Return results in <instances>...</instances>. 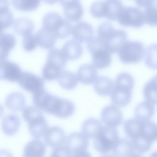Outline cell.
<instances>
[{"label": "cell", "instance_id": "6da1fadb", "mask_svg": "<svg viewBox=\"0 0 157 157\" xmlns=\"http://www.w3.org/2000/svg\"><path fill=\"white\" fill-rule=\"evenodd\" d=\"M42 23L43 28L53 33L57 38H65L71 33L73 26L70 22L57 13L46 14L43 18Z\"/></svg>", "mask_w": 157, "mask_h": 157}, {"label": "cell", "instance_id": "7a4b0ae2", "mask_svg": "<svg viewBox=\"0 0 157 157\" xmlns=\"http://www.w3.org/2000/svg\"><path fill=\"white\" fill-rule=\"evenodd\" d=\"M119 138V132L116 128L103 126L94 139V147L99 153L107 154L111 151L113 146Z\"/></svg>", "mask_w": 157, "mask_h": 157}, {"label": "cell", "instance_id": "3957f363", "mask_svg": "<svg viewBox=\"0 0 157 157\" xmlns=\"http://www.w3.org/2000/svg\"><path fill=\"white\" fill-rule=\"evenodd\" d=\"M143 44L138 41H126L119 52L121 61L125 64L135 63L142 60L145 55Z\"/></svg>", "mask_w": 157, "mask_h": 157}, {"label": "cell", "instance_id": "277c9868", "mask_svg": "<svg viewBox=\"0 0 157 157\" xmlns=\"http://www.w3.org/2000/svg\"><path fill=\"white\" fill-rule=\"evenodd\" d=\"M66 140L65 145L70 151L71 156H90V153L86 150L89 145V140L82 133H71Z\"/></svg>", "mask_w": 157, "mask_h": 157}, {"label": "cell", "instance_id": "5b68a950", "mask_svg": "<svg viewBox=\"0 0 157 157\" xmlns=\"http://www.w3.org/2000/svg\"><path fill=\"white\" fill-rule=\"evenodd\" d=\"M117 20L123 26L140 28L145 23L144 12L140 9L133 7L123 6Z\"/></svg>", "mask_w": 157, "mask_h": 157}, {"label": "cell", "instance_id": "8992f818", "mask_svg": "<svg viewBox=\"0 0 157 157\" xmlns=\"http://www.w3.org/2000/svg\"><path fill=\"white\" fill-rule=\"evenodd\" d=\"M133 88L127 83L115 81L110 94L112 103L120 107L126 106L131 101Z\"/></svg>", "mask_w": 157, "mask_h": 157}, {"label": "cell", "instance_id": "52a82bcc", "mask_svg": "<svg viewBox=\"0 0 157 157\" xmlns=\"http://www.w3.org/2000/svg\"><path fill=\"white\" fill-rule=\"evenodd\" d=\"M127 39V35L124 31L115 29L100 40L107 51L111 54H115L119 52Z\"/></svg>", "mask_w": 157, "mask_h": 157}, {"label": "cell", "instance_id": "ba28073f", "mask_svg": "<svg viewBox=\"0 0 157 157\" xmlns=\"http://www.w3.org/2000/svg\"><path fill=\"white\" fill-rule=\"evenodd\" d=\"M17 82L24 90L33 94L43 89L44 84L42 78L26 71H22Z\"/></svg>", "mask_w": 157, "mask_h": 157}, {"label": "cell", "instance_id": "9c48e42d", "mask_svg": "<svg viewBox=\"0 0 157 157\" xmlns=\"http://www.w3.org/2000/svg\"><path fill=\"white\" fill-rule=\"evenodd\" d=\"M102 121L107 126L115 128L120 125L123 119L122 113L117 105H109L105 107L102 110Z\"/></svg>", "mask_w": 157, "mask_h": 157}, {"label": "cell", "instance_id": "30bf717a", "mask_svg": "<svg viewBox=\"0 0 157 157\" xmlns=\"http://www.w3.org/2000/svg\"><path fill=\"white\" fill-rule=\"evenodd\" d=\"M64 9L66 19L70 22H76L82 17L83 10L80 0H59Z\"/></svg>", "mask_w": 157, "mask_h": 157}, {"label": "cell", "instance_id": "8fae6325", "mask_svg": "<svg viewBox=\"0 0 157 157\" xmlns=\"http://www.w3.org/2000/svg\"><path fill=\"white\" fill-rule=\"evenodd\" d=\"M22 72L19 65L7 60L0 62V80L17 82Z\"/></svg>", "mask_w": 157, "mask_h": 157}, {"label": "cell", "instance_id": "7c38bea8", "mask_svg": "<svg viewBox=\"0 0 157 157\" xmlns=\"http://www.w3.org/2000/svg\"><path fill=\"white\" fill-rule=\"evenodd\" d=\"M92 56V64L98 69H103L110 64L112 58L111 54L105 48L99 46L89 52Z\"/></svg>", "mask_w": 157, "mask_h": 157}, {"label": "cell", "instance_id": "4fadbf2b", "mask_svg": "<svg viewBox=\"0 0 157 157\" xmlns=\"http://www.w3.org/2000/svg\"><path fill=\"white\" fill-rule=\"evenodd\" d=\"M44 137L46 144L53 148L63 145L66 140L64 131L57 126L48 128Z\"/></svg>", "mask_w": 157, "mask_h": 157}, {"label": "cell", "instance_id": "5bb4252c", "mask_svg": "<svg viewBox=\"0 0 157 157\" xmlns=\"http://www.w3.org/2000/svg\"><path fill=\"white\" fill-rule=\"evenodd\" d=\"M71 34L74 40L80 43L87 42L93 38L94 31L90 24L80 21L72 27Z\"/></svg>", "mask_w": 157, "mask_h": 157}, {"label": "cell", "instance_id": "9a60e30c", "mask_svg": "<svg viewBox=\"0 0 157 157\" xmlns=\"http://www.w3.org/2000/svg\"><path fill=\"white\" fill-rule=\"evenodd\" d=\"M113 154L117 157H132L138 155L135 151L131 140L127 138H119L113 146Z\"/></svg>", "mask_w": 157, "mask_h": 157}, {"label": "cell", "instance_id": "2e32d148", "mask_svg": "<svg viewBox=\"0 0 157 157\" xmlns=\"http://www.w3.org/2000/svg\"><path fill=\"white\" fill-rule=\"evenodd\" d=\"M78 81L85 85L94 82L98 76L97 68L91 64H85L81 66L76 74Z\"/></svg>", "mask_w": 157, "mask_h": 157}, {"label": "cell", "instance_id": "e0dca14e", "mask_svg": "<svg viewBox=\"0 0 157 157\" xmlns=\"http://www.w3.org/2000/svg\"><path fill=\"white\" fill-rule=\"evenodd\" d=\"M28 124L29 132L35 139H40L44 137L49 128L44 115L36 117Z\"/></svg>", "mask_w": 157, "mask_h": 157}, {"label": "cell", "instance_id": "ac0fdd59", "mask_svg": "<svg viewBox=\"0 0 157 157\" xmlns=\"http://www.w3.org/2000/svg\"><path fill=\"white\" fill-rule=\"evenodd\" d=\"M16 44V39L13 34L6 33L0 36V62L6 59Z\"/></svg>", "mask_w": 157, "mask_h": 157}, {"label": "cell", "instance_id": "d6986e66", "mask_svg": "<svg viewBox=\"0 0 157 157\" xmlns=\"http://www.w3.org/2000/svg\"><path fill=\"white\" fill-rule=\"evenodd\" d=\"M21 121L19 117L15 114L9 115L3 119L1 128L3 133L8 136H12L19 130Z\"/></svg>", "mask_w": 157, "mask_h": 157}, {"label": "cell", "instance_id": "ffe728a7", "mask_svg": "<svg viewBox=\"0 0 157 157\" xmlns=\"http://www.w3.org/2000/svg\"><path fill=\"white\" fill-rule=\"evenodd\" d=\"M37 45L45 49H50L55 45L57 38L52 32L42 28L35 34Z\"/></svg>", "mask_w": 157, "mask_h": 157}, {"label": "cell", "instance_id": "44dd1931", "mask_svg": "<svg viewBox=\"0 0 157 157\" xmlns=\"http://www.w3.org/2000/svg\"><path fill=\"white\" fill-rule=\"evenodd\" d=\"M155 108L154 104L147 101L138 104L134 111L136 119L141 121L150 120L154 114Z\"/></svg>", "mask_w": 157, "mask_h": 157}, {"label": "cell", "instance_id": "7402d4cb", "mask_svg": "<svg viewBox=\"0 0 157 157\" xmlns=\"http://www.w3.org/2000/svg\"><path fill=\"white\" fill-rule=\"evenodd\" d=\"M46 147L41 141L36 139L28 143L25 146L23 151L25 157H42L44 155Z\"/></svg>", "mask_w": 157, "mask_h": 157}, {"label": "cell", "instance_id": "603a6c76", "mask_svg": "<svg viewBox=\"0 0 157 157\" xmlns=\"http://www.w3.org/2000/svg\"><path fill=\"white\" fill-rule=\"evenodd\" d=\"M26 104L24 95L18 92H14L9 94L6 97L5 104L10 110L14 112L19 111L24 109Z\"/></svg>", "mask_w": 157, "mask_h": 157}, {"label": "cell", "instance_id": "cb8c5ba5", "mask_svg": "<svg viewBox=\"0 0 157 157\" xmlns=\"http://www.w3.org/2000/svg\"><path fill=\"white\" fill-rule=\"evenodd\" d=\"M103 126L98 120L93 118H89L82 124V133L88 139H94L98 134Z\"/></svg>", "mask_w": 157, "mask_h": 157}, {"label": "cell", "instance_id": "d4e9b609", "mask_svg": "<svg viewBox=\"0 0 157 157\" xmlns=\"http://www.w3.org/2000/svg\"><path fill=\"white\" fill-rule=\"evenodd\" d=\"M62 50L67 59L71 60L80 57L83 51L80 43L75 40H69L66 42Z\"/></svg>", "mask_w": 157, "mask_h": 157}, {"label": "cell", "instance_id": "484cf974", "mask_svg": "<svg viewBox=\"0 0 157 157\" xmlns=\"http://www.w3.org/2000/svg\"><path fill=\"white\" fill-rule=\"evenodd\" d=\"M71 109L69 101L56 97L52 108L50 114L60 118H64L69 113Z\"/></svg>", "mask_w": 157, "mask_h": 157}, {"label": "cell", "instance_id": "4316f807", "mask_svg": "<svg viewBox=\"0 0 157 157\" xmlns=\"http://www.w3.org/2000/svg\"><path fill=\"white\" fill-rule=\"evenodd\" d=\"M114 86L112 80L105 76L97 78L94 84V88L96 93L101 96H109L111 94Z\"/></svg>", "mask_w": 157, "mask_h": 157}, {"label": "cell", "instance_id": "83f0119b", "mask_svg": "<svg viewBox=\"0 0 157 157\" xmlns=\"http://www.w3.org/2000/svg\"><path fill=\"white\" fill-rule=\"evenodd\" d=\"M58 79V82L60 86L67 90L74 89L78 83L76 74L69 71H61Z\"/></svg>", "mask_w": 157, "mask_h": 157}, {"label": "cell", "instance_id": "f1b7e54d", "mask_svg": "<svg viewBox=\"0 0 157 157\" xmlns=\"http://www.w3.org/2000/svg\"><path fill=\"white\" fill-rule=\"evenodd\" d=\"M34 25L30 19L25 17L19 18L14 21L13 29L18 34L23 36L33 33Z\"/></svg>", "mask_w": 157, "mask_h": 157}, {"label": "cell", "instance_id": "f546056e", "mask_svg": "<svg viewBox=\"0 0 157 157\" xmlns=\"http://www.w3.org/2000/svg\"><path fill=\"white\" fill-rule=\"evenodd\" d=\"M123 6L121 0H107L105 2V17L111 21L117 20Z\"/></svg>", "mask_w": 157, "mask_h": 157}, {"label": "cell", "instance_id": "4dcf8cb0", "mask_svg": "<svg viewBox=\"0 0 157 157\" xmlns=\"http://www.w3.org/2000/svg\"><path fill=\"white\" fill-rule=\"evenodd\" d=\"M67 59L62 50L53 48L48 52L47 62L52 64L61 71L66 66Z\"/></svg>", "mask_w": 157, "mask_h": 157}, {"label": "cell", "instance_id": "1f68e13d", "mask_svg": "<svg viewBox=\"0 0 157 157\" xmlns=\"http://www.w3.org/2000/svg\"><path fill=\"white\" fill-rule=\"evenodd\" d=\"M143 95L146 101L154 105L157 104V78L154 76L144 86Z\"/></svg>", "mask_w": 157, "mask_h": 157}, {"label": "cell", "instance_id": "d6a6232c", "mask_svg": "<svg viewBox=\"0 0 157 157\" xmlns=\"http://www.w3.org/2000/svg\"><path fill=\"white\" fill-rule=\"evenodd\" d=\"M131 141L135 151L138 155L148 151L152 143L151 141L140 134L131 139Z\"/></svg>", "mask_w": 157, "mask_h": 157}, {"label": "cell", "instance_id": "836d02e7", "mask_svg": "<svg viewBox=\"0 0 157 157\" xmlns=\"http://www.w3.org/2000/svg\"><path fill=\"white\" fill-rule=\"evenodd\" d=\"M142 121L136 119L130 118L124 123V132L129 138L132 139L140 134Z\"/></svg>", "mask_w": 157, "mask_h": 157}, {"label": "cell", "instance_id": "e575fe53", "mask_svg": "<svg viewBox=\"0 0 157 157\" xmlns=\"http://www.w3.org/2000/svg\"><path fill=\"white\" fill-rule=\"evenodd\" d=\"M140 134L152 142L157 139V125L150 120L142 121Z\"/></svg>", "mask_w": 157, "mask_h": 157}, {"label": "cell", "instance_id": "d590c367", "mask_svg": "<svg viewBox=\"0 0 157 157\" xmlns=\"http://www.w3.org/2000/svg\"><path fill=\"white\" fill-rule=\"evenodd\" d=\"M13 7L17 10L28 12L36 10L40 4V0H12Z\"/></svg>", "mask_w": 157, "mask_h": 157}, {"label": "cell", "instance_id": "8d00e7d4", "mask_svg": "<svg viewBox=\"0 0 157 157\" xmlns=\"http://www.w3.org/2000/svg\"><path fill=\"white\" fill-rule=\"evenodd\" d=\"M156 2L145 7L144 12L145 23L151 26L157 25Z\"/></svg>", "mask_w": 157, "mask_h": 157}, {"label": "cell", "instance_id": "74e56055", "mask_svg": "<svg viewBox=\"0 0 157 157\" xmlns=\"http://www.w3.org/2000/svg\"><path fill=\"white\" fill-rule=\"evenodd\" d=\"M61 71L56 66L47 62L43 67L42 75L45 79L48 81H53L58 78Z\"/></svg>", "mask_w": 157, "mask_h": 157}, {"label": "cell", "instance_id": "f35d334b", "mask_svg": "<svg viewBox=\"0 0 157 157\" xmlns=\"http://www.w3.org/2000/svg\"><path fill=\"white\" fill-rule=\"evenodd\" d=\"M145 63L149 68L156 69V44L149 46L145 52Z\"/></svg>", "mask_w": 157, "mask_h": 157}, {"label": "cell", "instance_id": "ab89813d", "mask_svg": "<svg viewBox=\"0 0 157 157\" xmlns=\"http://www.w3.org/2000/svg\"><path fill=\"white\" fill-rule=\"evenodd\" d=\"M22 115L24 120L28 123L35 118L44 114L40 109L35 106H29L23 109Z\"/></svg>", "mask_w": 157, "mask_h": 157}, {"label": "cell", "instance_id": "60d3db41", "mask_svg": "<svg viewBox=\"0 0 157 157\" xmlns=\"http://www.w3.org/2000/svg\"><path fill=\"white\" fill-rule=\"evenodd\" d=\"M90 11L92 15L95 18L105 17V1H98L94 2L90 6Z\"/></svg>", "mask_w": 157, "mask_h": 157}, {"label": "cell", "instance_id": "b9f144b4", "mask_svg": "<svg viewBox=\"0 0 157 157\" xmlns=\"http://www.w3.org/2000/svg\"><path fill=\"white\" fill-rule=\"evenodd\" d=\"M22 43L24 50L28 52L34 50L37 45L35 34L33 33L23 36Z\"/></svg>", "mask_w": 157, "mask_h": 157}, {"label": "cell", "instance_id": "7bdbcfd3", "mask_svg": "<svg viewBox=\"0 0 157 157\" xmlns=\"http://www.w3.org/2000/svg\"><path fill=\"white\" fill-rule=\"evenodd\" d=\"M51 157H71V153L65 145L54 148L52 152Z\"/></svg>", "mask_w": 157, "mask_h": 157}, {"label": "cell", "instance_id": "ee69618b", "mask_svg": "<svg viewBox=\"0 0 157 157\" xmlns=\"http://www.w3.org/2000/svg\"><path fill=\"white\" fill-rule=\"evenodd\" d=\"M9 0H0V15H3L10 11Z\"/></svg>", "mask_w": 157, "mask_h": 157}, {"label": "cell", "instance_id": "f6af8a7d", "mask_svg": "<svg viewBox=\"0 0 157 157\" xmlns=\"http://www.w3.org/2000/svg\"><path fill=\"white\" fill-rule=\"evenodd\" d=\"M137 5L139 7H145L153 3L156 2V0H135Z\"/></svg>", "mask_w": 157, "mask_h": 157}, {"label": "cell", "instance_id": "bcb514c9", "mask_svg": "<svg viewBox=\"0 0 157 157\" xmlns=\"http://www.w3.org/2000/svg\"><path fill=\"white\" fill-rule=\"evenodd\" d=\"M59 0H42L46 3L49 4H54L58 1Z\"/></svg>", "mask_w": 157, "mask_h": 157}, {"label": "cell", "instance_id": "7dc6e473", "mask_svg": "<svg viewBox=\"0 0 157 157\" xmlns=\"http://www.w3.org/2000/svg\"><path fill=\"white\" fill-rule=\"evenodd\" d=\"M4 112L3 106L0 104V118L2 116Z\"/></svg>", "mask_w": 157, "mask_h": 157}, {"label": "cell", "instance_id": "c3c4849f", "mask_svg": "<svg viewBox=\"0 0 157 157\" xmlns=\"http://www.w3.org/2000/svg\"><path fill=\"white\" fill-rule=\"evenodd\" d=\"M4 29L3 26L0 22V36L2 34Z\"/></svg>", "mask_w": 157, "mask_h": 157}]
</instances>
